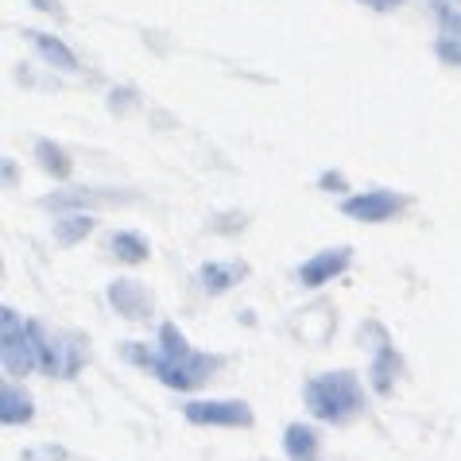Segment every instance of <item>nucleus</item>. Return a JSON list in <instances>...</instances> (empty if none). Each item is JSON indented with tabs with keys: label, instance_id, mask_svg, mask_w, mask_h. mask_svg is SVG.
<instances>
[{
	"label": "nucleus",
	"instance_id": "obj_1",
	"mask_svg": "<svg viewBox=\"0 0 461 461\" xmlns=\"http://www.w3.org/2000/svg\"><path fill=\"white\" fill-rule=\"evenodd\" d=\"M121 357L128 365L151 373L159 384H167V388H175V392L202 388V384L213 380V373L225 365L221 357H213V353H198L175 322L159 326V345H156V349H148V345H140V341H124Z\"/></svg>",
	"mask_w": 461,
	"mask_h": 461
},
{
	"label": "nucleus",
	"instance_id": "obj_2",
	"mask_svg": "<svg viewBox=\"0 0 461 461\" xmlns=\"http://www.w3.org/2000/svg\"><path fill=\"white\" fill-rule=\"evenodd\" d=\"M303 403L306 411L322 422H353L357 415L365 411V388L357 373L349 368H338V373H322V376H311L303 384Z\"/></svg>",
	"mask_w": 461,
	"mask_h": 461
},
{
	"label": "nucleus",
	"instance_id": "obj_3",
	"mask_svg": "<svg viewBox=\"0 0 461 461\" xmlns=\"http://www.w3.org/2000/svg\"><path fill=\"white\" fill-rule=\"evenodd\" d=\"M32 326V341H35V357H40V373L70 380L78 376V368L86 365V338L82 334H62V330H47L43 322H28Z\"/></svg>",
	"mask_w": 461,
	"mask_h": 461
},
{
	"label": "nucleus",
	"instance_id": "obj_4",
	"mask_svg": "<svg viewBox=\"0 0 461 461\" xmlns=\"http://www.w3.org/2000/svg\"><path fill=\"white\" fill-rule=\"evenodd\" d=\"M0 326H5V334H0V361H5V373L8 376H28L40 368V357H35V341H32V326L23 322V318L5 306L0 311Z\"/></svg>",
	"mask_w": 461,
	"mask_h": 461
},
{
	"label": "nucleus",
	"instance_id": "obj_5",
	"mask_svg": "<svg viewBox=\"0 0 461 461\" xmlns=\"http://www.w3.org/2000/svg\"><path fill=\"white\" fill-rule=\"evenodd\" d=\"M183 415L194 427H252V407L245 400H190Z\"/></svg>",
	"mask_w": 461,
	"mask_h": 461
},
{
	"label": "nucleus",
	"instance_id": "obj_6",
	"mask_svg": "<svg viewBox=\"0 0 461 461\" xmlns=\"http://www.w3.org/2000/svg\"><path fill=\"white\" fill-rule=\"evenodd\" d=\"M403 206H407L403 194L376 186V190H365V194L345 198V202H341V213L353 217V221H365V225H380V221H388V217L400 213Z\"/></svg>",
	"mask_w": 461,
	"mask_h": 461
},
{
	"label": "nucleus",
	"instance_id": "obj_7",
	"mask_svg": "<svg viewBox=\"0 0 461 461\" xmlns=\"http://www.w3.org/2000/svg\"><path fill=\"white\" fill-rule=\"evenodd\" d=\"M353 260V249L349 245H338V249H322L314 252L311 260L299 267V284L303 287H322V284H334V279L349 267Z\"/></svg>",
	"mask_w": 461,
	"mask_h": 461
},
{
	"label": "nucleus",
	"instance_id": "obj_8",
	"mask_svg": "<svg viewBox=\"0 0 461 461\" xmlns=\"http://www.w3.org/2000/svg\"><path fill=\"white\" fill-rule=\"evenodd\" d=\"M109 303L117 306V314H124V318H148L151 314V294L140 279H113Z\"/></svg>",
	"mask_w": 461,
	"mask_h": 461
},
{
	"label": "nucleus",
	"instance_id": "obj_9",
	"mask_svg": "<svg viewBox=\"0 0 461 461\" xmlns=\"http://www.w3.org/2000/svg\"><path fill=\"white\" fill-rule=\"evenodd\" d=\"M132 194H105V190H62V194H47L43 210H86V206H109V202H128Z\"/></svg>",
	"mask_w": 461,
	"mask_h": 461
},
{
	"label": "nucleus",
	"instance_id": "obj_10",
	"mask_svg": "<svg viewBox=\"0 0 461 461\" xmlns=\"http://www.w3.org/2000/svg\"><path fill=\"white\" fill-rule=\"evenodd\" d=\"M35 419V403L28 392H20L16 384H5L0 388V422L5 427H23V422Z\"/></svg>",
	"mask_w": 461,
	"mask_h": 461
},
{
	"label": "nucleus",
	"instance_id": "obj_11",
	"mask_svg": "<svg viewBox=\"0 0 461 461\" xmlns=\"http://www.w3.org/2000/svg\"><path fill=\"white\" fill-rule=\"evenodd\" d=\"M284 454L287 461H318V430L306 422H291L284 430Z\"/></svg>",
	"mask_w": 461,
	"mask_h": 461
},
{
	"label": "nucleus",
	"instance_id": "obj_12",
	"mask_svg": "<svg viewBox=\"0 0 461 461\" xmlns=\"http://www.w3.org/2000/svg\"><path fill=\"white\" fill-rule=\"evenodd\" d=\"M28 40L35 43V50L50 62V67H59V70H78V55L59 40V35H47V32H23Z\"/></svg>",
	"mask_w": 461,
	"mask_h": 461
},
{
	"label": "nucleus",
	"instance_id": "obj_13",
	"mask_svg": "<svg viewBox=\"0 0 461 461\" xmlns=\"http://www.w3.org/2000/svg\"><path fill=\"white\" fill-rule=\"evenodd\" d=\"M245 272H249L245 264H221V260H210V264H202L198 279H202V287H206L210 294H221V291L233 287Z\"/></svg>",
	"mask_w": 461,
	"mask_h": 461
},
{
	"label": "nucleus",
	"instance_id": "obj_14",
	"mask_svg": "<svg viewBox=\"0 0 461 461\" xmlns=\"http://www.w3.org/2000/svg\"><path fill=\"white\" fill-rule=\"evenodd\" d=\"M35 159H40V167L50 178H59V183H62V178H70V171H74L67 148H59L55 140H40V144H35Z\"/></svg>",
	"mask_w": 461,
	"mask_h": 461
},
{
	"label": "nucleus",
	"instance_id": "obj_15",
	"mask_svg": "<svg viewBox=\"0 0 461 461\" xmlns=\"http://www.w3.org/2000/svg\"><path fill=\"white\" fill-rule=\"evenodd\" d=\"M395 368H400V357H395V349H392L388 341H380L376 361H373V368H368V376H373V388H376V395H388V392H392Z\"/></svg>",
	"mask_w": 461,
	"mask_h": 461
},
{
	"label": "nucleus",
	"instance_id": "obj_16",
	"mask_svg": "<svg viewBox=\"0 0 461 461\" xmlns=\"http://www.w3.org/2000/svg\"><path fill=\"white\" fill-rule=\"evenodd\" d=\"M97 229V221L89 213H67V217H59L55 221V240L59 245H67V249H74L78 240H86L89 233Z\"/></svg>",
	"mask_w": 461,
	"mask_h": 461
},
{
	"label": "nucleus",
	"instance_id": "obj_17",
	"mask_svg": "<svg viewBox=\"0 0 461 461\" xmlns=\"http://www.w3.org/2000/svg\"><path fill=\"white\" fill-rule=\"evenodd\" d=\"M109 249H113V256H117L121 264H144L148 260V240L140 233H117L109 240Z\"/></svg>",
	"mask_w": 461,
	"mask_h": 461
},
{
	"label": "nucleus",
	"instance_id": "obj_18",
	"mask_svg": "<svg viewBox=\"0 0 461 461\" xmlns=\"http://www.w3.org/2000/svg\"><path fill=\"white\" fill-rule=\"evenodd\" d=\"M434 12H438V20H442V32L446 35H454V40H461V12H454L446 0H438L434 5Z\"/></svg>",
	"mask_w": 461,
	"mask_h": 461
},
{
	"label": "nucleus",
	"instance_id": "obj_19",
	"mask_svg": "<svg viewBox=\"0 0 461 461\" xmlns=\"http://www.w3.org/2000/svg\"><path fill=\"white\" fill-rule=\"evenodd\" d=\"M434 50H438L442 62H450V67H461V40H454V35H442V40L434 43Z\"/></svg>",
	"mask_w": 461,
	"mask_h": 461
},
{
	"label": "nucleus",
	"instance_id": "obj_20",
	"mask_svg": "<svg viewBox=\"0 0 461 461\" xmlns=\"http://www.w3.org/2000/svg\"><path fill=\"white\" fill-rule=\"evenodd\" d=\"M318 186L330 190V194H341V190H349V183H345V175H341V171H326L322 178H318Z\"/></svg>",
	"mask_w": 461,
	"mask_h": 461
},
{
	"label": "nucleus",
	"instance_id": "obj_21",
	"mask_svg": "<svg viewBox=\"0 0 461 461\" xmlns=\"http://www.w3.org/2000/svg\"><path fill=\"white\" fill-rule=\"evenodd\" d=\"M40 12H47V16H55V20H67V8H62V0H32Z\"/></svg>",
	"mask_w": 461,
	"mask_h": 461
},
{
	"label": "nucleus",
	"instance_id": "obj_22",
	"mask_svg": "<svg viewBox=\"0 0 461 461\" xmlns=\"http://www.w3.org/2000/svg\"><path fill=\"white\" fill-rule=\"evenodd\" d=\"M357 5H365V8H373V12H392V8L407 5V0H357Z\"/></svg>",
	"mask_w": 461,
	"mask_h": 461
},
{
	"label": "nucleus",
	"instance_id": "obj_23",
	"mask_svg": "<svg viewBox=\"0 0 461 461\" xmlns=\"http://www.w3.org/2000/svg\"><path fill=\"white\" fill-rule=\"evenodd\" d=\"M5 183H8V186L16 183V163H12V159H5Z\"/></svg>",
	"mask_w": 461,
	"mask_h": 461
}]
</instances>
